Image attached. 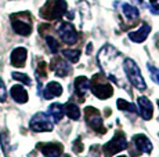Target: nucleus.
<instances>
[{
	"instance_id": "21",
	"label": "nucleus",
	"mask_w": 159,
	"mask_h": 157,
	"mask_svg": "<svg viewBox=\"0 0 159 157\" xmlns=\"http://www.w3.org/2000/svg\"><path fill=\"white\" fill-rule=\"evenodd\" d=\"M122 11H123L125 17L129 18V19L134 21L139 18V10H137L134 6L129 4V3H122Z\"/></svg>"
},
{
	"instance_id": "25",
	"label": "nucleus",
	"mask_w": 159,
	"mask_h": 157,
	"mask_svg": "<svg viewBox=\"0 0 159 157\" xmlns=\"http://www.w3.org/2000/svg\"><path fill=\"white\" fill-rule=\"evenodd\" d=\"M46 43H47L48 48H50V51L53 54H56L57 51L60 50V44H58L57 39H54L53 36H47V37H46Z\"/></svg>"
},
{
	"instance_id": "8",
	"label": "nucleus",
	"mask_w": 159,
	"mask_h": 157,
	"mask_svg": "<svg viewBox=\"0 0 159 157\" xmlns=\"http://www.w3.org/2000/svg\"><path fill=\"white\" fill-rule=\"evenodd\" d=\"M57 32L60 37L62 39V41L66 44H73L78 40V32H76L75 26L69 22H61L57 28Z\"/></svg>"
},
{
	"instance_id": "22",
	"label": "nucleus",
	"mask_w": 159,
	"mask_h": 157,
	"mask_svg": "<svg viewBox=\"0 0 159 157\" xmlns=\"http://www.w3.org/2000/svg\"><path fill=\"white\" fill-rule=\"evenodd\" d=\"M62 57L66 59V61L75 63L79 61L80 58V50H72V48H66V50H62Z\"/></svg>"
},
{
	"instance_id": "6",
	"label": "nucleus",
	"mask_w": 159,
	"mask_h": 157,
	"mask_svg": "<svg viewBox=\"0 0 159 157\" xmlns=\"http://www.w3.org/2000/svg\"><path fill=\"white\" fill-rule=\"evenodd\" d=\"M84 119H86V123L87 125L90 127L91 129H94L96 132L98 134H104L107 131V128L104 127V123H102V117L100 114V112L93 106H87L84 109Z\"/></svg>"
},
{
	"instance_id": "14",
	"label": "nucleus",
	"mask_w": 159,
	"mask_h": 157,
	"mask_svg": "<svg viewBox=\"0 0 159 157\" xmlns=\"http://www.w3.org/2000/svg\"><path fill=\"white\" fill-rule=\"evenodd\" d=\"M133 142L136 145L139 153H151L152 152V143L144 134H137L133 137Z\"/></svg>"
},
{
	"instance_id": "27",
	"label": "nucleus",
	"mask_w": 159,
	"mask_h": 157,
	"mask_svg": "<svg viewBox=\"0 0 159 157\" xmlns=\"http://www.w3.org/2000/svg\"><path fill=\"white\" fill-rule=\"evenodd\" d=\"M6 98H7V90H6V86L3 83V80L0 78V102H4Z\"/></svg>"
},
{
	"instance_id": "2",
	"label": "nucleus",
	"mask_w": 159,
	"mask_h": 157,
	"mask_svg": "<svg viewBox=\"0 0 159 157\" xmlns=\"http://www.w3.org/2000/svg\"><path fill=\"white\" fill-rule=\"evenodd\" d=\"M66 10H68V7H66L65 0H47L43 8L40 10V15L44 19L54 21L65 15Z\"/></svg>"
},
{
	"instance_id": "23",
	"label": "nucleus",
	"mask_w": 159,
	"mask_h": 157,
	"mask_svg": "<svg viewBox=\"0 0 159 157\" xmlns=\"http://www.w3.org/2000/svg\"><path fill=\"white\" fill-rule=\"evenodd\" d=\"M116 105H118V109L125 110V112H130V113H137V109L133 104L125 101V99H118L116 101Z\"/></svg>"
},
{
	"instance_id": "20",
	"label": "nucleus",
	"mask_w": 159,
	"mask_h": 157,
	"mask_svg": "<svg viewBox=\"0 0 159 157\" xmlns=\"http://www.w3.org/2000/svg\"><path fill=\"white\" fill-rule=\"evenodd\" d=\"M64 113L72 120H79L80 119V110H79L78 105L68 102V104L64 105Z\"/></svg>"
},
{
	"instance_id": "26",
	"label": "nucleus",
	"mask_w": 159,
	"mask_h": 157,
	"mask_svg": "<svg viewBox=\"0 0 159 157\" xmlns=\"http://www.w3.org/2000/svg\"><path fill=\"white\" fill-rule=\"evenodd\" d=\"M147 68H148L149 74H151L152 80H154L155 83L159 84V69H157L154 65H151V63H147Z\"/></svg>"
},
{
	"instance_id": "12",
	"label": "nucleus",
	"mask_w": 159,
	"mask_h": 157,
	"mask_svg": "<svg viewBox=\"0 0 159 157\" xmlns=\"http://www.w3.org/2000/svg\"><path fill=\"white\" fill-rule=\"evenodd\" d=\"M26 57H28V51H26V48H24V47L14 48L13 53H11V55H10L11 65L15 66V68H22V66H25Z\"/></svg>"
},
{
	"instance_id": "13",
	"label": "nucleus",
	"mask_w": 159,
	"mask_h": 157,
	"mask_svg": "<svg viewBox=\"0 0 159 157\" xmlns=\"http://www.w3.org/2000/svg\"><path fill=\"white\" fill-rule=\"evenodd\" d=\"M51 68H53L54 73L60 77H65L71 73V66L62 58H54L53 62H51Z\"/></svg>"
},
{
	"instance_id": "1",
	"label": "nucleus",
	"mask_w": 159,
	"mask_h": 157,
	"mask_svg": "<svg viewBox=\"0 0 159 157\" xmlns=\"http://www.w3.org/2000/svg\"><path fill=\"white\" fill-rule=\"evenodd\" d=\"M120 54L115 50L112 46H104L102 50L98 53V63L102 68V70L105 72V74L108 76V78H111L114 83L119 84L120 87L129 90L125 86L123 81V74L120 72V68L123 63L118 62V58Z\"/></svg>"
},
{
	"instance_id": "10",
	"label": "nucleus",
	"mask_w": 159,
	"mask_h": 157,
	"mask_svg": "<svg viewBox=\"0 0 159 157\" xmlns=\"http://www.w3.org/2000/svg\"><path fill=\"white\" fill-rule=\"evenodd\" d=\"M137 106H139V113L144 120H151L154 109H152V104L147 96H139L137 98Z\"/></svg>"
},
{
	"instance_id": "17",
	"label": "nucleus",
	"mask_w": 159,
	"mask_h": 157,
	"mask_svg": "<svg viewBox=\"0 0 159 157\" xmlns=\"http://www.w3.org/2000/svg\"><path fill=\"white\" fill-rule=\"evenodd\" d=\"M44 99H54L57 96H60L62 94V86L57 81H50V83L46 86L44 92H43Z\"/></svg>"
},
{
	"instance_id": "30",
	"label": "nucleus",
	"mask_w": 159,
	"mask_h": 157,
	"mask_svg": "<svg viewBox=\"0 0 159 157\" xmlns=\"http://www.w3.org/2000/svg\"><path fill=\"white\" fill-rule=\"evenodd\" d=\"M91 48H93V44L89 43V44H87V50H86V53H87V54H91V51H93Z\"/></svg>"
},
{
	"instance_id": "11",
	"label": "nucleus",
	"mask_w": 159,
	"mask_h": 157,
	"mask_svg": "<svg viewBox=\"0 0 159 157\" xmlns=\"http://www.w3.org/2000/svg\"><path fill=\"white\" fill-rule=\"evenodd\" d=\"M40 152L46 157H60L62 155V145L54 143V142H48V143H40L38 145Z\"/></svg>"
},
{
	"instance_id": "5",
	"label": "nucleus",
	"mask_w": 159,
	"mask_h": 157,
	"mask_svg": "<svg viewBox=\"0 0 159 157\" xmlns=\"http://www.w3.org/2000/svg\"><path fill=\"white\" fill-rule=\"evenodd\" d=\"M90 88L93 94L100 99H107L111 98L114 94V88L107 80H102V74H97L93 77V83H90Z\"/></svg>"
},
{
	"instance_id": "33",
	"label": "nucleus",
	"mask_w": 159,
	"mask_h": 157,
	"mask_svg": "<svg viewBox=\"0 0 159 157\" xmlns=\"http://www.w3.org/2000/svg\"><path fill=\"white\" fill-rule=\"evenodd\" d=\"M158 105H159V101H158Z\"/></svg>"
},
{
	"instance_id": "16",
	"label": "nucleus",
	"mask_w": 159,
	"mask_h": 157,
	"mask_svg": "<svg viewBox=\"0 0 159 157\" xmlns=\"http://www.w3.org/2000/svg\"><path fill=\"white\" fill-rule=\"evenodd\" d=\"M10 94H11V98L17 104H26L28 102V92H26V90L21 84H15V86L11 87Z\"/></svg>"
},
{
	"instance_id": "15",
	"label": "nucleus",
	"mask_w": 159,
	"mask_h": 157,
	"mask_svg": "<svg viewBox=\"0 0 159 157\" xmlns=\"http://www.w3.org/2000/svg\"><path fill=\"white\" fill-rule=\"evenodd\" d=\"M149 32H151V26H149L148 23H143L137 31L129 32L127 36H129V39L131 41H134V43H143V41H145V39L148 37Z\"/></svg>"
},
{
	"instance_id": "7",
	"label": "nucleus",
	"mask_w": 159,
	"mask_h": 157,
	"mask_svg": "<svg viewBox=\"0 0 159 157\" xmlns=\"http://www.w3.org/2000/svg\"><path fill=\"white\" fill-rule=\"evenodd\" d=\"M126 147H127V139L125 137V134L123 132H116L115 137L108 143L104 145V155H105V157H111L112 155L126 149Z\"/></svg>"
},
{
	"instance_id": "19",
	"label": "nucleus",
	"mask_w": 159,
	"mask_h": 157,
	"mask_svg": "<svg viewBox=\"0 0 159 157\" xmlns=\"http://www.w3.org/2000/svg\"><path fill=\"white\" fill-rule=\"evenodd\" d=\"M48 114L51 116V119H53L54 123H58L61 121V119L64 117V105L61 104H51L50 106H48Z\"/></svg>"
},
{
	"instance_id": "31",
	"label": "nucleus",
	"mask_w": 159,
	"mask_h": 157,
	"mask_svg": "<svg viewBox=\"0 0 159 157\" xmlns=\"http://www.w3.org/2000/svg\"><path fill=\"white\" fill-rule=\"evenodd\" d=\"M133 2H136L137 4H141V6H144V3H143V0H133Z\"/></svg>"
},
{
	"instance_id": "28",
	"label": "nucleus",
	"mask_w": 159,
	"mask_h": 157,
	"mask_svg": "<svg viewBox=\"0 0 159 157\" xmlns=\"http://www.w3.org/2000/svg\"><path fill=\"white\" fill-rule=\"evenodd\" d=\"M152 14H159V0H151V7H149Z\"/></svg>"
},
{
	"instance_id": "9",
	"label": "nucleus",
	"mask_w": 159,
	"mask_h": 157,
	"mask_svg": "<svg viewBox=\"0 0 159 157\" xmlns=\"http://www.w3.org/2000/svg\"><path fill=\"white\" fill-rule=\"evenodd\" d=\"M11 26H13L14 32L21 36H29L32 33L30 21L22 19L20 15H11Z\"/></svg>"
},
{
	"instance_id": "32",
	"label": "nucleus",
	"mask_w": 159,
	"mask_h": 157,
	"mask_svg": "<svg viewBox=\"0 0 159 157\" xmlns=\"http://www.w3.org/2000/svg\"><path fill=\"white\" fill-rule=\"evenodd\" d=\"M119 157H125V156H119Z\"/></svg>"
},
{
	"instance_id": "4",
	"label": "nucleus",
	"mask_w": 159,
	"mask_h": 157,
	"mask_svg": "<svg viewBox=\"0 0 159 157\" xmlns=\"http://www.w3.org/2000/svg\"><path fill=\"white\" fill-rule=\"evenodd\" d=\"M29 128L35 132L51 131V129L54 128V121L50 114L44 113V112H39V113H36L35 116L30 119Z\"/></svg>"
},
{
	"instance_id": "3",
	"label": "nucleus",
	"mask_w": 159,
	"mask_h": 157,
	"mask_svg": "<svg viewBox=\"0 0 159 157\" xmlns=\"http://www.w3.org/2000/svg\"><path fill=\"white\" fill-rule=\"evenodd\" d=\"M122 66H123L125 72H126V76L129 78L130 83L133 84V87H136L139 91H144L147 88V86H145V81L143 78L141 73H140V68L137 66V63L133 59L127 58L123 61V65Z\"/></svg>"
},
{
	"instance_id": "29",
	"label": "nucleus",
	"mask_w": 159,
	"mask_h": 157,
	"mask_svg": "<svg viewBox=\"0 0 159 157\" xmlns=\"http://www.w3.org/2000/svg\"><path fill=\"white\" fill-rule=\"evenodd\" d=\"M82 149H83V145H82V141L80 138H78L75 142H73V150H75L76 153H80Z\"/></svg>"
},
{
	"instance_id": "18",
	"label": "nucleus",
	"mask_w": 159,
	"mask_h": 157,
	"mask_svg": "<svg viewBox=\"0 0 159 157\" xmlns=\"http://www.w3.org/2000/svg\"><path fill=\"white\" fill-rule=\"evenodd\" d=\"M90 88V81L87 77L79 76L75 78V91L78 95H84Z\"/></svg>"
},
{
	"instance_id": "24",
	"label": "nucleus",
	"mask_w": 159,
	"mask_h": 157,
	"mask_svg": "<svg viewBox=\"0 0 159 157\" xmlns=\"http://www.w3.org/2000/svg\"><path fill=\"white\" fill-rule=\"evenodd\" d=\"M13 78H15V80H18V81H21V83H24V84H26V86H30L32 84V80H30V77L28 76V74H25V73H21V72H13Z\"/></svg>"
}]
</instances>
